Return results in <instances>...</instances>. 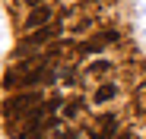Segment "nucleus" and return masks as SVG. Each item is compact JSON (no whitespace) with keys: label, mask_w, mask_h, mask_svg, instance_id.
Wrapping results in <instances>:
<instances>
[{"label":"nucleus","mask_w":146,"mask_h":139,"mask_svg":"<svg viewBox=\"0 0 146 139\" xmlns=\"http://www.w3.org/2000/svg\"><path fill=\"white\" fill-rule=\"evenodd\" d=\"M38 104H44L38 92H13V95L7 98V104H3L7 123H13V120H22V117H26L29 111H35Z\"/></svg>","instance_id":"obj_1"},{"label":"nucleus","mask_w":146,"mask_h":139,"mask_svg":"<svg viewBox=\"0 0 146 139\" xmlns=\"http://www.w3.org/2000/svg\"><path fill=\"white\" fill-rule=\"evenodd\" d=\"M57 26H44V29H38V32H29V35H22V41H19V48H16V54H22V51H32V48H38V44H48V41H57Z\"/></svg>","instance_id":"obj_2"},{"label":"nucleus","mask_w":146,"mask_h":139,"mask_svg":"<svg viewBox=\"0 0 146 139\" xmlns=\"http://www.w3.org/2000/svg\"><path fill=\"white\" fill-rule=\"evenodd\" d=\"M44 26H54V10L51 7H32V13L22 19V29H32V32H38V29H44Z\"/></svg>","instance_id":"obj_3"},{"label":"nucleus","mask_w":146,"mask_h":139,"mask_svg":"<svg viewBox=\"0 0 146 139\" xmlns=\"http://www.w3.org/2000/svg\"><path fill=\"white\" fill-rule=\"evenodd\" d=\"M114 98H117V85H114V82H105V85L95 89L92 104H108V101H114Z\"/></svg>","instance_id":"obj_4"},{"label":"nucleus","mask_w":146,"mask_h":139,"mask_svg":"<svg viewBox=\"0 0 146 139\" xmlns=\"http://www.w3.org/2000/svg\"><path fill=\"white\" fill-rule=\"evenodd\" d=\"M108 70H111V63H108V60H92V63H89V73H92V76L108 73Z\"/></svg>","instance_id":"obj_5"},{"label":"nucleus","mask_w":146,"mask_h":139,"mask_svg":"<svg viewBox=\"0 0 146 139\" xmlns=\"http://www.w3.org/2000/svg\"><path fill=\"white\" fill-rule=\"evenodd\" d=\"M80 101H70V104H64V114H67V117H76V114H80Z\"/></svg>","instance_id":"obj_6"},{"label":"nucleus","mask_w":146,"mask_h":139,"mask_svg":"<svg viewBox=\"0 0 146 139\" xmlns=\"http://www.w3.org/2000/svg\"><path fill=\"white\" fill-rule=\"evenodd\" d=\"M32 3H35V7H44V0H32Z\"/></svg>","instance_id":"obj_7"}]
</instances>
